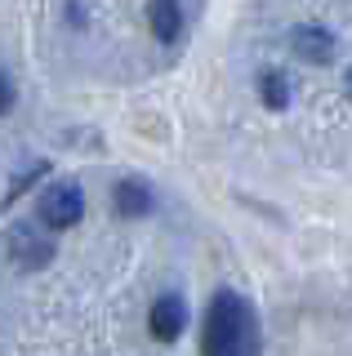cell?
I'll list each match as a JSON object with an SVG mask.
<instances>
[{
  "label": "cell",
  "instance_id": "1",
  "mask_svg": "<svg viewBox=\"0 0 352 356\" xmlns=\"http://www.w3.org/2000/svg\"><path fill=\"white\" fill-rule=\"evenodd\" d=\"M201 348L210 356H241V352H255V312L246 307V298L237 289H218L210 298V312H205V339Z\"/></svg>",
  "mask_w": 352,
  "mask_h": 356
},
{
  "label": "cell",
  "instance_id": "2",
  "mask_svg": "<svg viewBox=\"0 0 352 356\" xmlns=\"http://www.w3.org/2000/svg\"><path fill=\"white\" fill-rule=\"evenodd\" d=\"M36 218H40V227H49V232L76 227V222L85 218V192H81L76 183H54L49 192L40 196Z\"/></svg>",
  "mask_w": 352,
  "mask_h": 356
},
{
  "label": "cell",
  "instance_id": "3",
  "mask_svg": "<svg viewBox=\"0 0 352 356\" xmlns=\"http://www.w3.org/2000/svg\"><path fill=\"white\" fill-rule=\"evenodd\" d=\"M147 325H152V334H157L161 343H174L183 334V325H188V303H183V298H174V294L157 298V303H152Z\"/></svg>",
  "mask_w": 352,
  "mask_h": 356
},
{
  "label": "cell",
  "instance_id": "4",
  "mask_svg": "<svg viewBox=\"0 0 352 356\" xmlns=\"http://www.w3.org/2000/svg\"><path fill=\"white\" fill-rule=\"evenodd\" d=\"M290 44L307 63H330V54H335V40H330V31H321V27H294Z\"/></svg>",
  "mask_w": 352,
  "mask_h": 356
},
{
  "label": "cell",
  "instance_id": "5",
  "mask_svg": "<svg viewBox=\"0 0 352 356\" xmlns=\"http://www.w3.org/2000/svg\"><path fill=\"white\" fill-rule=\"evenodd\" d=\"M147 22H152V31H157V40L174 44V40H179V27H183L179 0H152V9H147Z\"/></svg>",
  "mask_w": 352,
  "mask_h": 356
},
{
  "label": "cell",
  "instance_id": "6",
  "mask_svg": "<svg viewBox=\"0 0 352 356\" xmlns=\"http://www.w3.org/2000/svg\"><path fill=\"white\" fill-rule=\"evenodd\" d=\"M116 209H120V218H143L152 209L147 183H143V178H125V183L116 187Z\"/></svg>",
  "mask_w": 352,
  "mask_h": 356
},
{
  "label": "cell",
  "instance_id": "7",
  "mask_svg": "<svg viewBox=\"0 0 352 356\" xmlns=\"http://www.w3.org/2000/svg\"><path fill=\"white\" fill-rule=\"evenodd\" d=\"M9 245H14V254H18V267H40V263H49V254H54V245L36 241L27 227H18L14 236H9Z\"/></svg>",
  "mask_w": 352,
  "mask_h": 356
},
{
  "label": "cell",
  "instance_id": "8",
  "mask_svg": "<svg viewBox=\"0 0 352 356\" xmlns=\"http://www.w3.org/2000/svg\"><path fill=\"white\" fill-rule=\"evenodd\" d=\"M263 103H268L272 111H281L285 103H290V85H285L281 72H263Z\"/></svg>",
  "mask_w": 352,
  "mask_h": 356
},
{
  "label": "cell",
  "instance_id": "9",
  "mask_svg": "<svg viewBox=\"0 0 352 356\" xmlns=\"http://www.w3.org/2000/svg\"><path fill=\"white\" fill-rule=\"evenodd\" d=\"M9 107H14V81H9V76L0 72V116H5Z\"/></svg>",
  "mask_w": 352,
  "mask_h": 356
},
{
  "label": "cell",
  "instance_id": "10",
  "mask_svg": "<svg viewBox=\"0 0 352 356\" xmlns=\"http://www.w3.org/2000/svg\"><path fill=\"white\" fill-rule=\"evenodd\" d=\"M348 94H352V67H348Z\"/></svg>",
  "mask_w": 352,
  "mask_h": 356
}]
</instances>
